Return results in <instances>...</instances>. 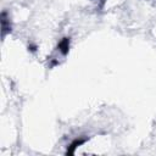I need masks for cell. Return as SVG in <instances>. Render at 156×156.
I'll use <instances>...</instances> for the list:
<instances>
[{"label": "cell", "instance_id": "cell-2", "mask_svg": "<svg viewBox=\"0 0 156 156\" xmlns=\"http://www.w3.org/2000/svg\"><path fill=\"white\" fill-rule=\"evenodd\" d=\"M85 140H87V139H76V140L69 145V149L67 150V154H73V152H74V149H76L77 146H79V145H82Z\"/></svg>", "mask_w": 156, "mask_h": 156}, {"label": "cell", "instance_id": "cell-1", "mask_svg": "<svg viewBox=\"0 0 156 156\" xmlns=\"http://www.w3.org/2000/svg\"><path fill=\"white\" fill-rule=\"evenodd\" d=\"M58 49L62 52V55H67L68 50H69V38H63L58 43Z\"/></svg>", "mask_w": 156, "mask_h": 156}]
</instances>
